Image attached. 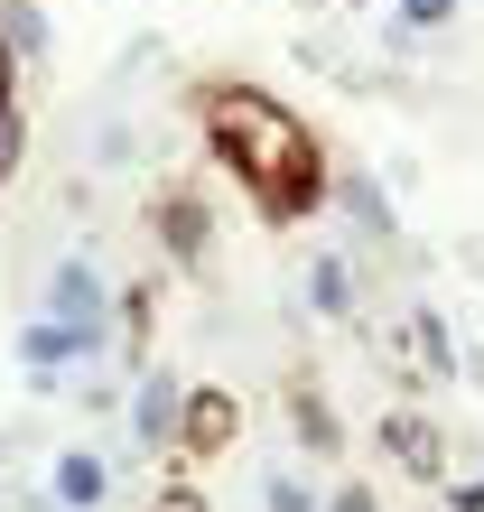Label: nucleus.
<instances>
[{
    "label": "nucleus",
    "instance_id": "obj_1",
    "mask_svg": "<svg viewBox=\"0 0 484 512\" xmlns=\"http://www.w3.org/2000/svg\"><path fill=\"white\" fill-rule=\"evenodd\" d=\"M205 149L233 168V187L252 196L261 224H308L326 196H336V168H326L317 131L270 94V84H205L196 94Z\"/></svg>",
    "mask_w": 484,
    "mask_h": 512
},
{
    "label": "nucleus",
    "instance_id": "obj_2",
    "mask_svg": "<svg viewBox=\"0 0 484 512\" xmlns=\"http://www.w3.org/2000/svg\"><path fill=\"white\" fill-rule=\"evenodd\" d=\"M47 317L75 326L94 354H112V289H103V270L84 261V252H66V261L47 270Z\"/></svg>",
    "mask_w": 484,
    "mask_h": 512
},
{
    "label": "nucleus",
    "instance_id": "obj_4",
    "mask_svg": "<svg viewBox=\"0 0 484 512\" xmlns=\"http://www.w3.org/2000/svg\"><path fill=\"white\" fill-rule=\"evenodd\" d=\"M242 438V401L224 382H187V410H177V457H224Z\"/></svg>",
    "mask_w": 484,
    "mask_h": 512
},
{
    "label": "nucleus",
    "instance_id": "obj_14",
    "mask_svg": "<svg viewBox=\"0 0 484 512\" xmlns=\"http://www.w3.org/2000/svg\"><path fill=\"white\" fill-rule=\"evenodd\" d=\"M336 196H345L373 233H391V205H382V187H373V177H336Z\"/></svg>",
    "mask_w": 484,
    "mask_h": 512
},
{
    "label": "nucleus",
    "instance_id": "obj_16",
    "mask_svg": "<svg viewBox=\"0 0 484 512\" xmlns=\"http://www.w3.org/2000/svg\"><path fill=\"white\" fill-rule=\"evenodd\" d=\"M270 512H317V503H308V485H298V475H270Z\"/></svg>",
    "mask_w": 484,
    "mask_h": 512
},
{
    "label": "nucleus",
    "instance_id": "obj_15",
    "mask_svg": "<svg viewBox=\"0 0 484 512\" xmlns=\"http://www.w3.org/2000/svg\"><path fill=\"white\" fill-rule=\"evenodd\" d=\"M410 326H419V354H429V364H438V373H447V364H457V345H447V326H438V317H410Z\"/></svg>",
    "mask_w": 484,
    "mask_h": 512
},
{
    "label": "nucleus",
    "instance_id": "obj_17",
    "mask_svg": "<svg viewBox=\"0 0 484 512\" xmlns=\"http://www.w3.org/2000/svg\"><path fill=\"white\" fill-rule=\"evenodd\" d=\"M149 512H205V494H196V485H159V503H149Z\"/></svg>",
    "mask_w": 484,
    "mask_h": 512
},
{
    "label": "nucleus",
    "instance_id": "obj_19",
    "mask_svg": "<svg viewBox=\"0 0 484 512\" xmlns=\"http://www.w3.org/2000/svg\"><path fill=\"white\" fill-rule=\"evenodd\" d=\"M326 512H373V485H345V494L326 503Z\"/></svg>",
    "mask_w": 484,
    "mask_h": 512
},
{
    "label": "nucleus",
    "instance_id": "obj_6",
    "mask_svg": "<svg viewBox=\"0 0 484 512\" xmlns=\"http://www.w3.org/2000/svg\"><path fill=\"white\" fill-rule=\"evenodd\" d=\"M382 457H401V475H419V485L447 475V447H438V429L419 410H382Z\"/></svg>",
    "mask_w": 484,
    "mask_h": 512
},
{
    "label": "nucleus",
    "instance_id": "obj_5",
    "mask_svg": "<svg viewBox=\"0 0 484 512\" xmlns=\"http://www.w3.org/2000/svg\"><path fill=\"white\" fill-rule=\"evenodd\" d=\"M177 410H187V382H177L168 364L140 373V391H131V429H140L149 457H177Z\"/></svg>",
    "mask_w": 484,
    "mask_h": 512
},
{
    "label": "nucleus",
    "instance_id": "obj_12",
    "mask_svg": "<svg viewBox=\"0 0 484 512\" xmlns=\"http://www.w3.org/2000/svg\"><path fill=\"white\" fill-rule=\"evenodd\" d=\"M289 429H298V438H308V447H317V457H336V447H345V429H336V410H326V401H317V391H308V382H298V391H289Z\"/></svg>",
    "mask_w": 484,
    "mask_h": 512
},
{
    "label": "nucleus",
    "instance_id": "obj_10",
    "mask_svg": "<svg viewBox=\"0 0 484 512\" xmlns=\"http://www.w3.org/2000/svg\"><path fill=\"white\" fill-rule=\"evenodd\" d=\"M0 47H10V66H47L56 28H47L38 0H0Z\"/></svg>",
    "mask_w": 484,
    "mask_h": 512
},
{
    "label": "nucleus",
    "instance_id": "obj_3",
    "mask_svg": "<svg viewBox=\"0 0 484 512\" xmlns=\"http://www.w3.org/2000/svg\"><path fill=\"white\" fill-rule=\"evenodd\" d=\"M149 233H159V252L177 270H205V252H215V205H205V187H159Z\"/></svg>",
    "mask_w": 484,
    "mask_h": 512
},
{
    "label": "nucleus",
    "instance_id": "obj_7",
    "mask_svg": "<svg viewBox=\"0 0 484 512\" xmlns=\"http://www.w3.org/2000/svg\"><path fill=\"white\" fill-rule=\"evenodd\" d=\"M10 345H19V364H28V373H38V382H56V373H66V364H94V345H84V336H75V326H56V317H38V326H19V336H10Z\"/></svg>",
    "mask_w": 484,
    "mask_h": 512
},
{
    "label": "nucleus",
    "instance_id": "obj_8",
    "mask_svg": "<svg viewBox=\"0 0 484 512\" xmlns=\"http://www.w3.org/2000/svg\"><path fill=\"white\" fill-rule=\"evenodd\" d=\"M149 317H159V289H149V280H131V289H112V354H121V364H149Z\"/></svg>",
    "mask_w": 484,
    "mask_h": 512
},
{
    "label": "nucleus",
    "instance_id": "obj_11",
    "mask_svg": "<svg viewBox=\"0 0 484 512\" xmlns=\"http://www.w3.org/2000/svg\"><path fill=\"white\" fill-rule=\"evenodd\" d=\"M28 159V103H19V66H10V47H0V187L19 177Z\"/></svg>",
    "mask_w": 484,
    "mask_h": 512
},
{
    "label": "nucleus",
    "instance_id": "obj_18",
    "mask_svg": "<svg viewBox=\"0 0 484 512\" xmlns=\"http://www.w3.org/2000/svg\"><path fill=\"white\" fill-rule=\"evenodd\" d=\"M447 10H457V0H401V19H410V28H438Z\"/></svg>",
    "mask_w": 484,
    "mask_h": 512
},
{
    "label": "nucleus",
    "instance_id": "obj_9",
    "mask_svg": "<svg viewBox=\"0 0 484 512\" xmlns=\"http://www.w3.org/2000/svg\"><path fill=\"white\" fill-rule=\"evenodd\" d=\"M47 475H56V485H47V494H56V512H94V503L112 494V466L94 457V447H66Z\"/></svg>",
    "mask_w": 484,
    "mask_h": 512
},
{
    "label": "nucleus",
    "instance_id": "obj_13",
    "mask_svg": "<svg viewBox=\"0 0 484 512\" xmlns=\"http://www.w3.org/2000/svg\"><path fill=\"white\" fill-rule=\"evenodd\" d=\"M308 298H317V317H345V308H354V280H345V261H336V252H317V261H308Z\"/></svg>",
    "mask_w": 484,
    "mask_h": 512
}]
</instances>
